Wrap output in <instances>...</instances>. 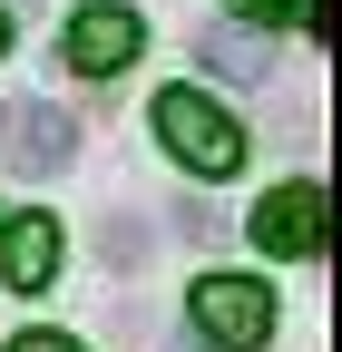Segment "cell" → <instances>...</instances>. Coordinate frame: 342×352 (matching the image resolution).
Wrapping results in <instances>:
<instances>
[{"label": "cell", "mask_w": 342, "mask_h": 352, "mask_svg": "<svg viewBox=\"0 0 342 352\" xmlns=\"http://www.w3.org/2000/svg\"><path fill=\"white\" fill-rule=\"evenodd\" d=\"M157 138H166V157L196 166V176H235L244 166V127L205 98V88H166V98H157Z\"/></svg>", "instance_id": "cell-1"}, {"label": "cell", "mask_w": 342, "mask_h": 352, "mask_svg": "<svg viewBox=\"0 0 342 352\" xmlns=\"http://www.w3.org/2000/svg\"><path fill=\"white\" fill-rule=\"evenodd\" d=\"M186 314H196V333L216 342V352H264L274 342V294L254 284V274H205L186 294Z\"/></svg>", "instance_id": "cell-2"}, {"label": "cell", "mask_w": 342, "mask_h": 352, "mask_svg": "<svg viewBox=\"0 0 342 352\" xmlns=\"http://www.w3.org/2000/svg\"><path fill=\"white\" fill-rule=\"evenodd\" d=\"M78 157V118L49 108V98H10L0 108V166H20V176H59Z\"/></svg>", "instance_id": "cell-3"}, {"label": "cell", "mask_w": 342, "mask_h": 352, "mask_svg": "<svg viewBox=\"0 0 342 352\" xmlns=\"http://www.w3.org/2000/svg\"><path fill=\"white\" fill-rule=\"evenodd\" d=\"M137 50H147V20L127 10V0H89V10L69 20V69L78 78H117Z\"/></svg>", "instance_id": "cell-4"}, {"label": "cell", "mask_w": 342, "mask_h": 352, "mask_svg": "<svg viewBox=\"0 0 342 352\" xmlns=\"http://www.w3.org/2000/svg\"><path fill=\"white\" fill-rule=\"evenodd\" d=\"M254 245L264 254H323V186H274L264 206H254Z\"/></svg>", "instance_id": "cell-5"}, {"label": "cell", "mask_w": 342, "mask_h": 352, "mask_svg": "<svg viewBox=\"0 0 342 352\" xmlns=\"http://www.w3.org/2000/svg\"><path fill=\"white\" fill-rule=\"evenodd\" d=\"M196 59L216 69V78H235V88H264L274 78V39L254 30V20H205L196 30Z\"/></svg>", "instance_id": "cell-6"}, {"label": "cell", "mask_w": 342, "mask_h": 352, "mask_svg": "<svg viewBox=\"0 0 342 352\" xmlns=\"http://www.w3.org/2000/svg\"><path fill=\"white\" fill-rule=\"evenodd\" d=\"M0 284H10V294H49L59 284V226H49V215L0 226Z\"/></svg>", "instance_id": "cell-7"}, {"label": "cell", "mask_w": 342, "mask_h": 352, "mask_svg": "<svg viewBox=\"0 0 342 352\" xmlns=\"http://www.w3.org/2000/svg\"><path fill=\"white\" fill-rule=\"evenodd\" d=\"M254 30H323V0H244Z\"/></svg>", "instance_id": "cell-8"}, {"label": "cell", "mask_w": 342, "mask_h": 352, "mask_svg": "<svg viewBox=\"0 0 342 352\" xmlns=\"http://www.w3.org/2000/svg\"><path fill=\"white\" fill-rule=\"evenodd\" d=\"M10 352H78V342H69V333H20Z\"/></svg>", "instance_id": "cell-9"}, {"label": "cell", "mask_w": 342, "mask_h": 352, "mask_svg": "<svg viewBox=\"0 0 342 352\" xmlns=\"http://www.w3.org/2000/svg\"><path fill=\"white\" fill-rule=\"evenodd\" d=\"M0 50H10V10H0Z\"/></svg>", "instance_id": "cell-10"}]
</instances>
